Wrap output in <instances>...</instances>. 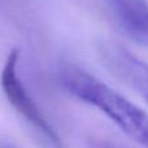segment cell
<instances>
[{"mask_svg":"<svg viewBox=\"0 0 148 148\" xmlns=\"http://www.w3.org/2000/svg\"><path fill=\"white\" fill-rule=\"evenodd\" d=\"M57 75L70 95L99 109L126 135L148 148V116L139 107L94 74L70 62L60 65Z\"/></svg>","mask_w":148,"mask_h":148,"instance_id":"6da1fadb","label":"cell"},{"mask_svg":"<svg viewBox=\"0 0 148 148\" xmlns=\"http://www.w3.org/2000/svg\"><path fill=\"white\" fill-rule=\"evenodd\" d=\"M18 61H20V49L14 48L9 52L4 66H3L0 83H1V88L8 101L13 105V108L20 114L25 117V120L29 123H31L47 139V142L49 143V146H52V148H65L59 134L44 118L40 109L31 99L21 78L18 77Z\"/></svg>","mask_w":148,"mask_h":148,"instance_id":"7a4b0ae2","label":"cell"},{"mask_svg":"<svg viewBox=\"0 0 148 148\" xmlns=\"http://www.w3.org/2000/svg\"><path fill=\"white\" fill-rule=\"evenodd\" d=\"M97 55L101 62L121 81L133 87L148 103V64L121 44L112 40L97 43Z\"/></svg>","mask_w":148,"mask_h":148,"instance_id":"3957f363","label":"cell"},{"mask_svg":"<svg viewBox=\"0 0 148 148\" xmlns=\"http://www.w3.org/2000/svg\"><path fill=\"white\" fill-rule=\"evenodd\" d=\"M120 27L136 43L148 47L147 0H105Z\"/></svg>","mask_w":148,"mask_h":148,"instance_id":"277c9868","label":"cell"},{"mask_svg":"<svg viewBox=\"0 0 148 148\" xmlns=\"http://www.w3.org/2000/svg\"><path fill=\"white\" fill-rule=\"evenodd\" d=\"M0 148H17V147L10 143H7V142H0Z\"/></svg>","mask_w":148,"mask_h":148,"instance_id":"5b68a950","label":"cell"}]
</instances>
